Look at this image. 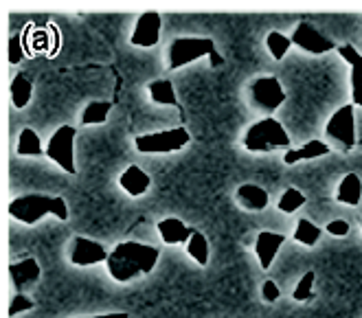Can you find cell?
I'll list each match as a JSON object with an SVG mask.
<instances>
[{
	"label": "cell",
	"instance_id": "cell-2",
	"mask_svg": "<svg viewBox=\"0 0 362 318\" xmlns=\"http://www.w3.org/2000/svg\"><path fill=\"white\" fill-rule=\"evenodd\" d=\"M9 216L16 222L23 224H37L47 216H53L62 222L69 220V204L59 196H45V194H29L11 200L9 204Z\"/></svg>",
	"mask_w": 362,
	"mask_h": 318
},
{
	"label": "cell",
	"instance_id": "cell-33",
	"mask_svg": "<svg viewBox=\"0 0 362 318\" xmlns=\"http://www.w3.org/2000/svg\"><path fill=\"white\" fill-rule=\"evenodd\" d=\"M77 318H130L127 312H110V314H97V316H77Z\"/></svg>",
	"mask_w": 362,
	"mask_h": 318
},
{
	"label": "cell",
	"instance_id": "cell-29",
	"mask_svg": "<svg viewBox=\"0 0 362 318\" xmlns=\"http://www.w3.org/2000/svg\"><path fill=\"white\" fill-rule=\"evenodd\" d=\"M33 307H35V303H33L31 296H27V294H23V292H16V294H13V299H11V305H9V316L16 318L18 314L31 312Z\"/></svg>",
	"mask_w": 362,
	"mask_h": 318
},
{
	"label": "cell",
	"instance_id": "cell-19",
	"mask_svg": "<svg viewBox=\"0 0 362 318\" xmlns=\"http://www.w3.org/2000/svg\"><path fill=\"white\" fill-rule=\"evenodd\" d=\"M336 200L345 206H358L362 202V180L358 174L349 172L340 178L336 189Z\"/></svg>",
	"mask_w": 362,
	"mask_h": 318
},
{
	"label": "cell",
	"instance_id": "cell-8",
	"mask_svg": "<svg viewBox=\"0 0 362 318\" xmlns=\"http://www.w3.org/2000/svg\"><path fill=\"white\" fill-rule=\"evenodd\" d=\"M75 139L77 130L73 125H62L51 134L47 143V158H51L59 169H64V174L75 176L77 165H75Z\"/></svg>",
	"mask_w": 362,
	"mask_h": 318
},
{
	"label": "cell",
	"instance_id": "cell-12",
	"mask_svg": "<svg viewBox=\"0 0 362 318\" xmlns=\"http://www.w3.org/2000/svg\"><path fill=\"white\" fill-rule=\"evenodd\" d=\"M284 232H272V230H262L257 232V240H255V254H257V261L262 270H268L274 261V257L279 254L281 246L286 244Z\"/></svg>",
	"mask_w": 362,
	"mask_h": 318
},
{
	"label": "cell",
	"instance_id": "cell-1",
	"mask_svg": "<svg viewBox=\"0 0 362 318\" xmlns=\"http://www.w3.org/2000/svg\"><path fill=\"white\" fill-rule=\"evenodd\" d=\"M160 259V250L150 244L141 242H121L110 250L105 261L108 274L117 283H130L145 274H152Z\"/></svg>",
	"mask_w": 362,
	"mask_h": 318
},
{
	"label": "cell",
	"instance_id": "cell-7",
	"mask_svg": "<svg viewBox=\"0 0 362 318\" xmlns=\"http://www.w3.org/2000/svg\"><path fill=\"white\" fill-rule=\"evenodd\" d=\"M325 139L338 145L343 152H351L356 147V105L345 103L327 119Z\"/></svg>",
	"mask_w": 362,
	"mask_h": 318
},
{
	"label": "cell",
	"instance_id": "cell-20",
	"mask_svg": "<svg viewBox=\"0 0 362 318\" xmlns=\"http://www.w3.org/2000/svg\"><path fill=\"white\" fill-rule=\"evenodd\" d=\"M16 154L18 156H42L47 154V147L42 145V139L40 134L33 130V127H23L18 134V143H16Z\"/></svg>",
	"mask_w": 362,
	"mask_h": 318
},
{
	"label": "cell",
	"instance_id": "cell-25",
	"mask_svg": "<svg viewBox=\"0 0 362 318\" xmlns=\"http://www.w3.org/2000/svg\"><path fill=\"white\" fill-rule=\"evenodd\" d=\"M187 254L191 259H194L200 268H206V264H209V254H211V250H209V242H206V237L202 235L200 230H194V235H191V240L187 242Z\"/></svg>",
	"mask_w": 362,
	"mask_h": 318
},
{
	"label": "cell",
	"instance_id": "cell-14",
	"mask_svg": "<svg viewBox=\"0 0 362 318\" xmlns=\"http://www.w3.org/2000/svg\"><path fill=\"white\" fill-rule=\"evenodd\" d=\"M336 51L351 69V75H349V79H351V103L356 105V108H362V55L351 45H338Z\"/></svg>",
	"mask_w": 362,
	"mask_h": 318
},
{
	"label": "cell",
	"instance_id": "cell-23",
	"mask_svg": "<svg viewBox=\"0 0 362 318\" xmlns=\"http://www.w3.org/2000/svg\"><path fill=\"white\" fill-rule=\"evenodd\" d=\"M292 237H294L296 244L314 248L318 242H321V237H323V228L318 226V224H314V222H310V220H305V218H301L299 222H296V228L292 232Z\"/></svg>",
	"mask_w": 362,
	"mask_h": 318
},
{
	"label": "cell",
	"instance_id": "cell-26",
	"mask_svg": "<svg viewBox=\"0 0 362 318\" xmlns=\"http://www.w3.org/2000/svg\"><path fill=\"white\" fill-rule=\"evenodd\" d=\"M305 194L301 189H296V187H288L284 194H281V198H279V202H276V208L281 211V213H286V216H292V213H296L299 208H303L305 206Z\"/></svg>",
	"mask_w": 362,
	"mask_h": 318
},
{
	"label": "cell",
	"instance_id": "cell-18",
	"mask_svg": "<svg viewBox=\"0 0 362 318\" xmlns=\"http://www.w3.org/2000/svg\"><path fill=\"white\" fill-rule=\"evenodd\" d=\"M42 274V268L37 264V259L33 257H27V259H20V261H13L9 266V277H11V285L20 292L25 285L29 283H35Z\"/></svg>",
	"mask_w": 362,
	"mask_h": 318
},
{
	"label": "cell",
	"instance_id": "cell-21",
	"mask_svg": "<svg viewBox=\"0 0 362 318\" xmlns=\"http://www.w3.org/2000/svg\"><path fill=\"white\" fill-rule=\"evenodd\" d=\"M147 93H150V99L156 105H172V108H180L176 88L169 79H156L152 83H147Z\"/></svg>",
	"mask_w": 362,
	"mask_h": 318
},
{
	"label": "cell",
	"instance_id": "cell-5",
	"mask_svg": "<svg viewBox=\"0 0 362 318\" xmlns=\"http://www.w3.org/2000/svg\"><path fill=\"white\" fill-rule=\"evenodd\" d=\"M191 143L187 127H169V130L139 134L134 139V150L139 154H174Z\"/></svg>",
	"mask_w": 362,
	"mask_h": 318
},
{
	"label": "cell",
	"instance_id": "cell-4",
	"mask_svg": "<svg viewBox=\"0 0 362 318\" xmlns=\"http://www.w3.org/2000/svg\"><path fill=\"white\" fill-rule=\"evenodd\" d=\"M206 57L213 69H220L224 57L220 55L216 40L211 37H176L167 49V66L169 71H178L187 64H194Z\"/></svg>",
	"mask_w": 362,
	"mask_h": 318
},
{
	"label": "cell",
	"instance_id": "cell-27",
	"mask_svg": "<svg viewBox=\"0 0 362 318\" xmlns=\"http://www.w3.org/2000/svg\"><path fill=\"white\" fill-rule=\"evenodd\" d=\"M266 47H268V53L276 61H281L288 55V51L292 49V40L288 35H284L281 31H270L266 37Z\"/></svg>",
	"mask_w": 362,
	"mask_h": 318
},
{
	"label": "cell",
	"instance_id": "cell-10",
	"mask_svg": "<svg viewBox=\"0 0 362 318\" xmlns=\"http://www.w3.org/2000/svg\"><path fill=\"white\" fill-rule=\"evenodd\" d=\"M110 257V250H105L103 244L90 237H75L69 250V261L77 268H90L97 264H105Z\"/></svg>",
	"mask_w": 362,
	"mask_h": 318
},
{
	"label": "cell",
	"instance_id": "cell-13",
	"mask_svg": "<svg viewBox=\"0 0 362 318\" xmlns=\"http://www.w3.org/2000/svg\"><path fill=\"white\" fill-rule=\"evenodd\" d=\"M119 187L125 196L130 198H141L145 196L147 191H150L152 187V176L145 172V169H141L139 165H130L125 167L121 176H119Z\"/></svg>",
	"mask_w": 362,
	"mask_h": 318
},
{
	"label": "cell",
	"instance_id": "cell-15",
	"mask_svg": "<svg viewBox=\"0 0 362 318\" xmlns=\"http://www.w3.org/2000/svg\"><path fill=\"white\" fill-rule=\"evenodd\" d=\"M235 202L244 211H250V213H259V211H264L270 204V196H268V191L264 187L246 182V184H240L238 187V191H235Z\"/></svg>",
	"mask_w": 362,
	"mask_h": 318
},
{
	"label": "cell",
	"instance_id": "cell-6",
	"mask_svg": "<svg viewBox=\"0 0 362 318\" xmlns=\"http://www.w3.org/2000/svg\"><path fill=\"white\" fill-rule=\"evenodd\" d=\"M248 99H250V103L255 105V108L266 112L270 117L274 110H279L281 105L286 103L288 95H286V88L281 86L279 77L264 75V77H257V79L250 81Z\"/></svg>",
	"mask_w": 362,
	"mask_h": 318
},
{
	"label": "cell",
	"instance_id": "cell-3",
	"mask_svg": "<svg viewBox=\"0 0 362 318\" xmlns=\"http://www.w3.org/2000/svg\"><path fill=\"white\" fill-rule=\"evenodd\" d=\"M244 150L250 154H268V152H288L292 150L290 134L286 132V127L281 121H276L274 117H264L259 121H255L244 139H242Z\"/></svg>",
	"mask_w": 362,
	"mask_h": 318
},
{
	"label": "cell",
	"instance_id": "cell-16",
	"mask_svg": "<svg viewBox=\"0 0 362 318\" xmlns=\"http://www.w3.org/2000/svg\"><path fill=\"white\" fill-rule=\"evenodd\" d=\"M332 152V147L321 141V139H312L308 143H303L301 147H292V150L284 152V163L286 165H299L305 160H316V158H323Z\"/></svg>",
	"mask_w": 362,
	"mask_h": 318
},
{
	"label": "cell",
	"instance_id": "cell-22",
	"mask_svg": "<svg viewBox=\"0 0 362 318\" xmlns=\"http://www.w3.org/2000/svg\"><path fill=\"white\" fill-rule=\"evenodd\" d=\"M9 93H11V105H13V108L23 110V108H27V105L31 103V99H33V83H31L29 77H25L23 73H20V75H16L11 79Z\"/></svg>",
	"mask_w": 362,
	"mask_h": 318
},
{
	"label": "cell",
	"instance_id": "cell-34",
	"mask_svg": "<svg viewBox=\"0 0 362 318\" xmlns=\"http://www.w3.org/2000/svg\"><path fill=\"white\" fill-rule=\"evenodd\" d=\"M360 230H362V224H360Z\"/></svg>",
	"mask_w": 362,
	"mask_h": 318
},
{
	"label": "cell",
	"instance_id": "cell-17",
	"mask_svg": "<svg viewBox=\"0 0 362 318\" xmlns=\"http://www.w3.org/2000/svg\"><path fill=\"white\" fill-rule=\"evenodd\" d=\"M156 230H158V235L163 240V244L167 246H178V244H185L191 240V235H194V230L196 228H191L187 226L182 220L178 218H165L156 224Z\"/></svg>",
	"mask_w": 362,
	"mask_h": 318
},
{
	"label": "cell",
	"instance_id": "cell-30",
	"mask_svg": "<svg viewBox=\"0 0 362 318\" xmlns=\"http://www.w3.org/2000/svg\"><path fill=\"white\" fill-rule=\"evenodd\" d=\"M25 55H27V49H25V40H23V35L20 33H13L11 35V40H9V61L13 64H20L25 59Z\"/></svg>",
	"mask_w": 362,
	"mask_h": 318
},
{
	"label": "cell",
	"instance_id": "cell-9",
	"mask_svg": "<svg viewBox=\"0 0 362 318\" xmlns=\"http://www.w3.org/2000/svg\"><path fill=\"white\" fill-rule=\"evenodd\" d=\"M290 40H292V47H299L301 51H305L310 55H325V53L338 49L334 45V40L323 35L312 23H299V25H296Z\"/></svg>",
	"mask_w": 362,
	"mask_h": 318
},
{
	"label": "cell",
	"instance_id": "cell-31",
	"mask_svg": "<svg viewBox=\"0 0 362 318\" xmlns=\"http://www.w3.org/2000/svg\"><path fill=\"white\" fill-rule=\"evenodd\" d=\"M349 230H351V226H349L347 220H332L325 226V232H327V235H332V237H347Z\"/></svg>",
	"mask_w": 362,
	"mask_h": 318
},
{
	"label": "cell",
	"instance_id": "cell-28",
	"mask_svg": "<svg viewBox=\"0 0 362 318\" xmlns=\"http://www.w3.org/2000/svg\"><path fill=\"white\" fill-rule=\"evenodd\" d=\"M314 283H316V272L314 270H308L303 277L299 279V283L294 285L292 290V299L296 303H308L314 299Z\"/></svg>",
	"mask_w": 362,
	"mask_h": 318
},
{
	"label": "cell",
	"instance_id": "cell-32",
	"mask_svg": "<svg viewBox=\"0 0 362 318\" xmlns=\"http://www.w3.org/2000/svg\"><path fill=\"white\" fill-rule=\"evenodd\" d=\"M279 296H281V290H279V285H276L272 279L262 283V299L266 303H276V301H279Z\"/></svg>",
	"mask_w": 362,
	"mask_h": 318
},
{
	"label": "cell",
	"instance_id": "cell-24",
	"mask_svg": "<svg viewBox=\"0 0 362 318\" xmlns=\"http://www.w3.org/2000/svg\"><path fill=\"white\" fill-rule=\"evenodd\" d=\"M112 110V103L110 101H90L86 108L81 110L79 123L86 127V125H103L110 117Z\"/></svg>",
	"mask_w": 362,
	"mask_h": 318
},
{
	"label": "cell",
	"instance_id": "cell-11",
	"mask_svg": "<svg viewBox=\"0 0 362 318\" xmlns=\"http://www.w3.org/2000/svg\"><path fill=\"white\" fill-rule=\"evenodd\" d=\"M160 31H163V18L158 11H143L136 23H134V31L130 35L132 47L139 49H152L160 42Z\"/></svg>",
	"mask_w": 362,
	"mask_h": 318
}]
</instances>
